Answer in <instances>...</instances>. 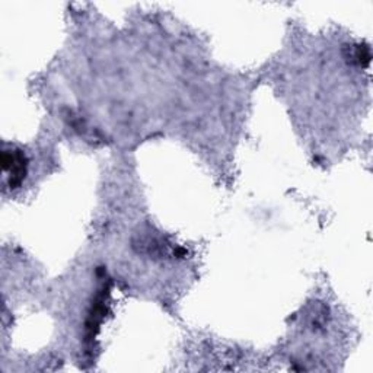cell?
<instances>
[{"label":"cell","mask_w":373,"mask_h":373,"mask_svg":"<svg viewBox=\"0 0 373 373\" xmlns=\"http://www.w3.org/2000/svg\"><path fill=\"white\" fill-rule=\"evenodd\" d=\"M3 168L6 172L10 174V185L12 187L19 185L26 174V160L22 152L19 151L12 154L6 152L3 155Z\"/></svg>","instance_id":"1"}]
</instances>
